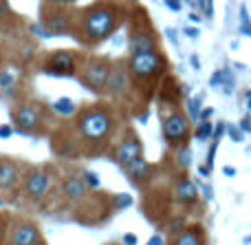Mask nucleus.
<instances>
[{"instance_id":"obj_3","label":"nucleus","mask_w":251,"mask_h":245,"mask_svg":"<svg viewBox=\"0 0 251 245\" xmlns=\"http://www.w3.org/2000/svg\"><path fill=\"white\" fill-rule=\"evenodd\" d=\"M130 71L139 78H150L159 71V66H163V57L154 51H148V53H132L128 62Z\"/></svg>"},{"instance_id":"obj_26","label":"nucleus","mask_w":251,"mask_h":245,"mask_svg":"<svg viewBox=\"0 0 251 245\" xmlns=\"http://www.w3.org/2000/svg\"><path fill=\"white\" fill-rule=\"evenodd\" d=\"M196 186H199V190L203 192L205 201H212V199H214V190H212V186L205 184V181H196Z\"/></svg>"},{"instance_id":"obj_14","label":"nucleus","mask_w":251,"mask_h":245,"mask_svg":"<svg viewBox=\"0 0 251 245\" xmlns=\"http://www.w3.org/2000/svg\"><path fill=\"white\" fill-rule=\"evenodd\" d=\"M176 197H178V201H183V203L196 201V197H199V186L192 184L190 179H181L176 184Z\"/></svg>"},{"instance_id":"obj_17","label":"nucleus","mask_w":251,"mask_h":245,"mask_svg":"<svg viewBox=\"0 0 251 245\" xmlns=\"http://www.w3.org/2000/svg\"><path fill=\"white\" fill-rule=\"evenodd\" d=\"M126 86V75H124V69L122 66H117V69L110 73V78H108V88L113 93H119L122 88Z\"/></svg>"},{"instance_id":"obj_35","label":"nucleus","mask_w":251,"mask_h":245,"mask_svg":"<svg viewBox=\"0 0 251 245\" xmlns=\"http://www.w3.org/2000/svg\"><path fill=\"white\" fill-rule=\"evenodd\" d=\"M124 243H126V245H137V237H134L132 232L124 234Z\"/></svg>"},{"instance_id":"obj_38","label":"nucleus","mask_w":251,"mask_h":245,"mask_svg":"<svg viewBox=\"0 0 251 245\" xmlns=\"http://www.w3.org/2000/svg\"><path fill=\"white\" fill-rule=\"evenodd\" d=\"M190 62H192V69H196V71L201 69V60H199V55H192V57H190Z\"/></svg>"},{"instance_id":"obj_23","label":"nucleus","mask_w":251,"mask_h":245,"mask_svg":"<svg viewBox=\"0 0 251 245\" xmlns=\"http://www.w3.org/2000/svg\"><path fill=\"white\" fill-rule=\"evenodd\" d=\"M240 20H243V25H240V31L251 38V20L247 18V7H240Z\"/></svg>"},{"instance_id":"obj_4","label":"nucleus","mask_w":251,"mask_h":245,"mask_svg":"<svg viewBox=\"0 0 251 245\" xmlns=\"http://www.w3.org/2000/svg\"><path fill=\"white\" fill-rule=\"evenodd\" d=\"M187 133H190V122H187L185 115L181 113H172L163 119V135L170 144L178 146L187 139Z\"/></svg>"},{"instance_id":"obj_27","label":"nucleus","mask_w":251,"mask_h":245,"mask_svg":"<svg viewBox=\"0 0 251 245\" xmlns=\"http://www.w3.org/2000/svg\"><path fill=\"white\" fill-rule=\"evenodd\" d=\"M113 201H115V206L117 208H128L130 203H132V197H130V194H117Z\"/></svg>"},{"instance_id":"obj_8","label":"nucleus","mask_w":251,"mask_h":245,"mask_svg":"<svg viewBox=\"0 0 251 245\" xmlns=\"http://www.w3.org/2000/svg\"><path fill=\"white\" fill-rule=\"evenodd\" d=\"M141 141L137 139V137H130V139H126L124 144L117 146V150H115V159H117L122 166H128V163L137 162V159H141Z\"/></svg>"},{"instance_id":"obj_18","label":"nucleus","mask_w":251,"mask_h":245,"mask_svg":"<svg viewBox=\"0 0 251 245\" xmlns=\"http://www.w3.org/2000/svg\"><path fill=\"white\" fill-rule=\"evenodd\" d=\"M174 245H203V243H201V237L196 230H185V232H181L176 237Z\"/></svg>"},{"instance_id":"obj_20","label":"nucleus","mask_w":251,"mask_h":245,"mask_svg":"<svg viewBox=\"0 0 251 245\" xmlns=\"http://www.w3.org/2000/svg\"><path fill=\"white\" fill-rule=\"evenodd\" d=\"M214 133V126L209 122H201L199 128H196V141H205L209 135Z\"/></svg>"},{"instance_id":"obj_48","label":"nucleus","mask_w":251,"mask_h":245,"mask_svg":"<svg viewBox=\"0 0 251 245\" xmlns=\"http://www.w3.org/2000/svg\"><path fill=\"white\" fill-rule=\"evenodd\" d=\"M247 95H251V91H249V93H247Z\"/></svg>"},{"instance_id":"obj_46","label":"nucleus","mask_w":251,"mask_h":245,"mask_svg":"<svg viewBox=\"0 0 251 245\" xmlns=\"http://www.w3.org/2000/svg\"><path fill=\"white\" fill-rule=\"evenodd\" d=\"M0 234H2V223H0Z\"/></svg>"},{"instance_id":"obj_21","label":"nucleus","mask_w":251,"mask_h":245,"mask_svg":"<svg viewBox=\"0 0 251 245\" xmlns=\"http://www.w3.org/2000/svg\"><path fill=\"white\" fill-rule=\"evenodd\" d=\"M201 97H194V100H187V113L194 122H199V113H201Z\"/></svg>"},{"instance_id":"obj_47","label":"nucleus","mask_w":251,"mask_h":245,"mask_svg":"<svg viewBox=\"0 0 251 245\" xmlns=\"http://www.w3.org/2000/svg\"><path fill=\"white\" fill-rule=\"evenodd\" d=\"M57 2H66V0H57Z\"/></svg>"},{"instance_id":"obj_34","label":"nucleus","mask_w":251,"mask_h":245,"mask_svg":"<svg viewBox=\"0 0 251 245\" xmlns=\"http://www.w3.org/2000/svg\"><path fill=\"white\" fill-rule=\"evenodd\" d=\"M165 4H168L172 11H181V0H165Z\"/></svg>"},{"instance_id":"obj_43","label":"nucleus","mask_w":251,"mask_h":245,"mask_svg":"<svg viewBox=\"0 0 251 245\" xmlns=\"http://www.w3.org/2000/svg\"><path fill=\"white\" fill-rule=\"evenodd\" d=\"M190 20H192V22H199L201 16H199V13H190Z\"/></svg>"},{"instance_id":"obj_28","label":"nucleus","mask_w":251,"mask_h":245,"mask_svg":"<svg viewBox=\"0 0 251 245\" xmlns=\"http://www.w3.org/2000/svg\"><path fill=\"white\" fill-rule=\"evenodd\" d=\"M31 33H35L38 38H51L49 29H44V25H31Z\"/></svg>"},{"instance_id":"obj_22","label":"nucleus","mask_w":251,"mask_h":245,"mask_svg":"<svg viewBox=\"0 0 251 245\" xmlns=\"http://www.w3.org/2000/svg\"><path fill=\"white\" fill-rule=\"evenodd\" d=\"M84 184H86V188H100L101 181H100V177H97L95 172L84 170Z\"/></svg>"},{"instance_id":"obj_31","label":"nucleus","mask_w":251,"mask_h":245,"mask_svg":"<svg viewBox=\"0 0 251 245\" xmlns=\"http://www.w3.org/2000/svg\"><path fill=\"white\" fill-rule=\"evenodd\" d=\"M13 135V128L9 124H0V139H9Z\"/></svg>"},{"instance_id":"obj_11","label":"nucleus","mask_w":251,"mask_h":245,"mask_svg":"<svg viewBox=\"0 0 251 245\" xmlns=\"http://www.w3.org/2000/svg\"><path fill=\"white\" fill-rule=\"evenodd\" d=\"M126 172H128V177L132 181L141 184V181H146L148 177H150L152 168H150V163H148L146 159H137V162H132V163H128V166H126Z\"/></svg>"},{"instance_id":"obj_7","label":"nucleus","mask_w":251,"mask_h":245,"mask_svg":"<svg viewBox=\"0 0 251 245\" xmlns=\"http://www.w3.org/2000/svg\"><path fill=\"white\" fill-rule=\"evenodd\" d=\"M44 71L51 75H69L75 71V57L69 51H57L51 55V60H49Z\"/></svg>"},{"instance_id":"obj_6","label":"nucleus","mask_w":251,"mask_h":245,"mask_svg":"<svg viewBox=\"0 0 251 245\" xmlns=\"http://www.w3.org/2000/svg\"><path fill=\"white\" fill-rule=\"evenodd\" d=\"M49 188H51V177L47 175L44 170H33L29 172V177H26L25 181V192L29 194L31 199H42L44 194L49 192Z\"/></svg>"},{"instance_id":"obj_45","label":"nucleus","mask_w":251,"mask_h":245,"mask_svg":"<svg viewBox=\"0 0 251 245\" xmlns=\"http://www.w3.org/2000/svg\"><path fill=\"white\" fill-rule=\"evenodd\" d=\"M4 11H7V7H4V2H2V0H0V18L4 16Z\"/></svg>"},{"instance_id":"obj_25","label":"nucleus","mask_w":251,"mask_h":245,"mask_svg":"<svg viewBox=\"0 0 251 245\" xmlns=\"http://www.w3.org/2000/svg\"><path fill=\"white\" fill-rule=\"evenodd\" d=\"M13 84H16V78H13V73H9V71H2V73H0V88H11Z\"/></svg>"},{"instance_id":"obj_16","label":"nucleus","mask_w":251,"mask_h":245,"mask_svg":"<svg viewBox=\"0 0 251 245\" xmlns=\"http://www.w3.org/2000/svg\"><path fill=\"white\" fill-rule=\"evenodd\" d=\"M53 110H55L57 115H62V117H71V115H75V110H77V104H75L71 97H60V100L53 102Z\"/></svg>"},{"instance_id":"obj_2","label":"nucleus","mask_w":251,"mask_h":245,"mask_svg":"<svg viewBox=\"0 0 251 245\" xmlns=\"http://www.w3.org/2000/svg\"><path fill=\"white\" fill-rule=\"evenodd\" d=\"M113 27H115V13L104 7L93 9L86 16V22H84V29H86L88 38H93V40L106 38L113 31Z\"/></svg>"},{"instance_id":"obj_1","label":"nucleus","mask_w":251,"mask_h":245,"mask_svg":"<svg viewBox=\"0 0 251 245\" xmlns=\"http://www.w3.org/2000/svg\"><path fill=\"white\" fill-rule=\"evenodd\" d=\"M79 133L91 141L104 139V137L110 133V117L100 109L86 110L84 117H82V122H79Z\"/></svg>"},{"instance_id":"obj_39","label":"nucleus","mask_w":251,"mask_h":245,"mask_svg":"<svg viewBox=\"0 0 251 245\" xmlns=\"http://www.w3.org/2000/svg\"><path fill=\"white\" fill-rule=\"evenodd\" d=\"M148 245H163V239H161L159 234H154V237H152V241L148 243Z\"/></svg>"},{"instance_id":"obj_12","label":"nucleus","mask_w":251,"mask_h":245,"mask_svg":"<svg viewBox=\"0 0 251 245\" xmlns=\"http://www.w3.org/2000/svg\"><path fill=\"white\" fill-rule=\"evenodd\" d=\"M62 190H64V197L71 199V201H75V199H82L84 192H86V184H84L79 177H69V179L64 181V186H62Z\"/></svg>"},{"instance_id":"obj_36","label":"nucleus","mask_w":251,"mask_h":245,"mask_svg":"<svg viewBox=\"0 0 251 245\" xmlns=\"http://www.w3.org/2000/svg\"><path fill=\"white\" fill-rule=\"evenodd\" d=\"M240 131H243V133H251V119L249 117H245L243 122H240Z\"/></svg>"},{"instance_id":"obj_9","label":"nucleus","mask_w":251,"mask_h":245,"mask_svg":"<svg viewBox=\"0 0 251 245\" xmlns=\"http://www.w3.org/2000/svg\"><path fill=\"white\" fill-rule=\"evenodd\" d=\"M13 122L20 128H25V131H33L40 122V113L33 106H20V109L13 110Z\"/></svg>"},{"instance_id":"obj_19","label":"nucleus","mask_w":251,"mask_h":245,"mask_svg":"<svg viewBox=\"0 0 251 245\" xmlns=\"http://www.w3.org/2000/svg\"><path fill=\"white\" fill-rule=\"evenodd\" d=\"M49 33H64V31H69V20H66L64 16H55L49 20Z\"/></svg>"},{"instance_id":"obj_37","label":"nucleus","mask_w":251,"mask_h":245,"mask_svg":"<svg viewBox=\"0 0 251 245\" xmlns=\"http://www.w3.org/2000/svg\"><path fill=\"white\" fill-rule=\"evenodd\" d=\"M183 228H185V223H183V219H176V221H174V223H172V228H170V232H176V230H183Z\"/></svg>"},{"instance_id":"obj_5","label":"nucleus","mask_w":251,"mask_h":245,"mask_svg":"<svg viewBox=\"0 0 251 245\" xmlns=\"http://www.w3.org/2000/svg\"><path fill=\"white\" fill-rule=\"evenodd\" d=\"M108 78H110V66L106 64L104 60H95L86 66L84 71V82L86 86H91L93 91H101V88L108 84Z\"/></svg>"},{"instance_id":"obj_24","label":"nucleus","mask_w":251,"mask_h":245,"mask_svg":"<svg viewBox=\"0 0 251 245\" xmlns=\"http://www.w3.org/2000/svg\"><path fill=\"white\" fill-rule=\"evenodd\" d=\"M227 73H229L227 69H221V71H216V73H212V78H209V84H212V86H223V84H225Z\"/></svg>"},{"instance_id":"obj_40","label":"nucleus","mask_w":251,"mask_h":245,"mask_svg":"<svg viewBox=\"0 0 251 245\" xmlns=\"http://www.w3.org/2000/svg\"><path fill=\"white\" fill-rule=\"evenodd\" d=\"M165 35H168V38H170V40H172V42H174V44H176V33H174V31H172V29H165Z\"/></svg>"},{"instance_id":"obj_29","label":"nucleus","mask_w":251,"mask_h":245,"mask_svg":"<svg viewBox=\"0 0 251 245\" xmlns=\"http://www.w3.org/2000/svg\"><path fill=\"white\" fill-rule=\"evenodd\" d=\"M176 162L181 163V166H187L190 163V148H181L176 153Z\"/></svg>"},{"instance_id":"obj_41","label":"nucleus","mask_w":251,"mask_h":245,"mask_svg":"<svg viewBox=\"0 0 251 245\" xmlns=\"http://www.w3.org/2000/svg\"><path fill=\"white\" fill-rule=\"evenodd\" d=\"M185 35H190V38H199V29H185Z\"/></svg>"},{"instance_id":"obj_13","label":"nucleus","mask_w":251,"mask_h":245,"mask_svg":"<svg viewBox=\"0 0 251 245\" xmlns=\"http://www.w3.org/2000/svg\"><path fill=\"white\" fill-rule=\"evenodd\" d=\"M130 51L132 53H148L154 51V38L150 33H134L130 38Z\"/></svg>"},{"instance_id":"obj_42","label":"nucleus","mask_w":251,"mask_h":245,"mask_svg":"<svg viewBox=\"0 0 251 245\" xmlns=\"http://www.w3.org/2000/svg\"><path fill=\"white\" fill-rule=\"evenodd\" d=\"M225 175H227V177H234V175H236V168L227 166V168H225Z\"/></svg>"},{"instance_id":"obj_10","label":"nucleus","mask_w":251,"mask_h":245,"mask_svg":"<svg viewBox=\"0 0 251 245\" xmlns=\"http://www.w3.org/2000/svg\"><path fill=\"white\" fill-rule=\"evenodd\" d=\"M11 239H13V245H38L40 232L31 223H20V225H16Z\"/></svg>"},{"instance_id":"obj_30","label":"nucleus","mask_w":251,"mask_h":245,"mask_svg":"<svg viewBox=\"0 0 251 245\" xmlns=\"http://www.w3.org/2000/svg\"><path fill=\"white\" fill-rule=\"evenodd\" d=\"M227 131H229V137H231V139L238 141V144L245 139V135H243V131H240V126H229Z\"/></svg>"},{"instance_id":"obj_32","label":"nucleus","mask_w":251,"mask_h":245,"mask_svg":"<svg viewBox=\"0 0 251 245\" xmlns=\"http://www.w3.org/2000/svg\"><path fill=\"white\" fill-rule=\"evenodd\" d=\"M214 115V109H203L199 113V122H209V117Z\"/></svg>"},{"instance_id":"obj_15","label":"nucleus","mask_w":251,"mask_h":245,"mask_svg":"<svg viewBox=\"0 0 251 245\" xmlns=\"http://www.w3.org/2000/svg\"><path fill=\"white\" fill-rule=\"evenodd\" d=\"M16 181H18V170H16V166L13 163H9V162H2L0 163V188H13L16 186Z\"/></svg>"},{"instance_id":"obj_44","label":"nucleus","mask_w":251,"mask_h":245,"mask_svg":"<svg viewBox=\"0 0 251 245\" xmlns=\"http://www.w3.org/2000/svg\"><path fill=\"white\" fill-rule=\"evenodd\" d=\"M199 172H201V175H203V177H207V175H209V170H207V168H205V166H201V168H199Z\"/></svg>"},{"instance_id":"obj_33","label":"nucleus","mask_w":251,"mask_h":245,"mask_svg":"<svg viewBox=\"0 0 251 245\" xmlns=\"http://www.w3.org/2000/svg\"><path fill=\"white\" fill-rule=\"evenodd\" d=\"M225 128H227V126H225L223 122L216 124V128H214V139H221V137H223V131H225Z\"/></svg>"}]
</instances>
